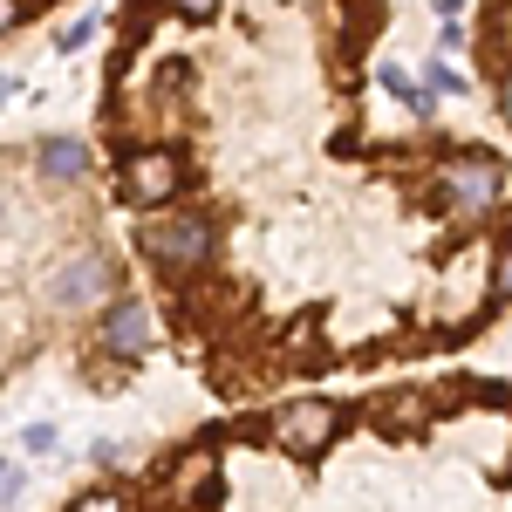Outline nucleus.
I'll list each match as a JSON object with an SVG mask.
<instances>
[{"instance_id": "nucleus-2", "label": "nucleus", "mask_w": 512, "mask_h": 512, "mask_svg": "<svg viewBox=\"0 0 512 512\" xmlns=\"http://www.w3.org/2000/svg\"><path fill=\"white\" fill-rule=\"evenodd\" d=\"M335 424H342V410H335V403H321V396L287 403V410H274V417H267V431H274L287 451H315V444H328V437H335Z\"/></svg>"}, {"instance_id": "nucleus-1", "label": "nucleus", "mask_w": 512, "mask_h": 512, "mask_svg": "<svg viewBox=\"0 0 512 512\" xmlns=\"http://www.w3.org/2000/svg\"><path fill=\"white\" fill-rule=\"evenodd\" d=\"M137 246L164 267H205L212 260V219H144Z\"/></svg>"}, {"instance_id": "nucleus-13", "label": "nucleus", "mask_w": 512, "mask_h": 512, "mask_svg": "<svg viewBox=\"0 0 512 512\" xmlns=\"http://www.w3.org/2000/svg\"><path fill=\"white\" fill-rule=\"evenodd\" d=\"M89 35H96V14H82L76 28H62V48H82V41H89Z\"/></svg>"}, {"instance_id": "nucleus-12", "label": "nucleus", "mask_w": 512, "mask_h": 512, "mask_svg": "<svg viewBox=\"0 0 512 512\" xmlns=\"http://www.w3.org/2000/svg\"><path fill=\"white\" fill-rule=\"evenodd\" d=\"M69 512H123V499H117V492H82Z\"/></svg>"}, {"instance_id": "nucleus-7", "label": "nucleus", "mask_w": 512, "mask_h": 512, "mask_svg": "<svg viewBox=\"0 0 512 512\" xmlns=\"http://www.w3.org/2000/svg\"><path fill=\"white\" fill-rule=\"evenodd\" d=\"M35 158H41V171H48V178H82V171H89V151H82L76 137H41Z\"/></svg>"}, {"instance_id": "nucleus-6", "label": "nucleus", "mask_w": 512, "mask_h": 512, "mask_svg": "<svg viewBox=\"0 0 512 512\" xmlns=\"http://www.w3.org/2000/svg\"><path fill=\"white\" fill-rule=\"evenodd\" d=\"M103 287H110V267H103V260H82V267H69V274L55 280V301H62V308H82V301H96Z\"/></svg>"}, {"instance_id": "nucleus-16", "label": "nucleus", "mask_w": 512, "mask_h": 512, "mask_svg": "<svg viewBox=\"0 0 512 512\" xmlns=\"http://www.w3.org/2000/svg\"><path fill=\"white\" fill-rule=\"evenodd\" d=\"M499 110H506V123H512V76L499 82Z\"/></svg>"}, {"instance_id": "nucleus-8", "label": "nucleus", "mask_w": 512, "mask_h": 512, "mask_svg": "<svg viewBox=\"0 0 512 512\" xmlns=\"http://www.w3.org/2000/svg\"><path fill=\"white\" fill-rule=\"evenodd\" d=\"M376 424H424L431 417V396L417 390H396V396H376V410H369Z\"/></svg>"}, {"instance_id": "nucleus-14", "label": "nucleus", "mask_w": 512, "mask_h": 512, "mask_svg": "<svg viewBox=\"0 0 512 512\" xmlns=\"http://www.w3.org/2000/svg\"><path fill=\"white\" fill-rule=\"evenodd\" d=\"M171 7H178V14H192V21H205V14H212L219 0H171Z\"/></svg>"}, {"instance_id": "nucleus-11", "label": "nucleus", "mask_w": 512, "mask_h": 512, "mask_svg": "<svg viewBox=\"0 0 512 512\" xmlns=\"http://www.w3.org/2000/svg\"><path fill=\"white\" fill-rule=\"evenodd\" d=\"M21 444H28L35 458H48V451H55V424H28V431H21Z\"/></svg>"}, {"instance_id": "nucleus-15", "label": "nucleus", "mask_w": 512, "mask_h": 512, "mask_svg": "<svg viewBox=\"0 0 512 512\" xmlns=\"http://www.w3.org/2000/svg\"><path fill=\"white\" fill-rule=\"evenodd\" d=\"M437 14H444V21H458V14H465V0H437Z\"/></svg>"}, {"instance_id": "nucleus-9", "label": "nucleus", "mask_w": 512, "mask_h": 512, "mask_svg": "<svg viewBox=\"0 0 512 512\" xmlns=\"http://www.w3.org/2000/svg\"><path fill=\"white\" fill-rule=\"evenodd\" d=\"M424 82H431L437 96H458V89H465V76H458L451 62H431V69H424Z\"/></svg>"}, {"instance_id": "nucleus-5", "label": "nucleus", "mask_w": 512, "mask_h": 512, "mask_svg": "<svg viewBox=\"0 0 512 512\" xmlns=\"http://www.w3.org/2000/svg\"><path fill=\"white\" fill-rule=\"evenodd\" d=\"M103 349L117 355V362H137V355L151 349V308L144 301H110V315H103Z\"/></svg>"}, {"instance_id": "nucleus-10", "label": "nucleus", "mask_w": 512, "mask_h": 512, "mask_svg": "<svg viewBox=\"0 0 512 512\" xmlns=\"http://www.w3.org/2000/svg\"><path fill=\"white\" fill-rule=\"evenodd\" d=\"M492 294H499V301H512V239L499 246V260H492Z\"/></svg>"}, {"instance_id": "nucleus-4", "label": "nucleus", "mask_w": 512, "mask_h": 512, "mask_svg": "<svg viewBox=\"0 0 512 512\" xmlns=\"http://www.w3.org/2000/svg\"><path fill=\"white\" fill-rule=\"evenodd\" d=\"M178 178H185V171H178L171 151H144V158L123 164V198H130V205H164V198L178 192Z\"/></svg>"}, {"instance_id": "nucleus-3", "label": "nucleus", "mask_w": 512, "mask_h": 512, "mask_svg": "<svg viewBox=\"0 0 512 512\" xmlns=\"http://www.w3.org/2000/svg\"><path fill=\"white\" fill-rule=\"evenodd\" d=\"M437 185L458 198L465 212H492L499 192H506V171H499L492 158H458V164H444V178H437Z\"/></svg>"}]
</instances>
